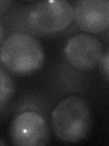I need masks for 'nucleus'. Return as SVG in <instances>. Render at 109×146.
<instances>
[{"mask_svg":"<svg viewBox=\"0 0 109 146\" xmlns=\"http://www.w3.org/2000/svg\"><path fill=\"white\" fill-rule=\"evenodd\" d=\"M74 8L65 0H49L32 5L26 13V24L40 34L57 33L71 24Z\"/></svg>","mask_w":109,"mask_h":146,"instance_id":"nucleus-3","label":"nucleus"},{"mask_svg":"<svg viewBox=\"0 0 109 146\" xmlns=\"http://www.w3.org/2000/svg\"><path fill=\"white\" fill-rule=\"evenodd\" d=\"M74 18L83 31L92 34L101 33L109 27V1H79L74 9Z\"/></svg>","mask_w":109,"mask_h":146,"instance_id":"nucleus-6","label":"nucleus"},{"mask_svg":"<svg viewBox=\"0 0 109 146\" xmlns=\"http://www.w3.org/2000/svg\"><path fill=\"white\" fill-rule=\"evenodd\" d=\"M64 51L66 60L73 68L80 71H88L101 61L103 46L95 36L81 33L68 39Z\"/></svg>","mask_w":109,"mask_h":146,"instance_id":"nucleus-5","label":"nucleus"},{"mask_svg":"<svg viewBox=\"0 0 109 146\" xmlns=\"http://www.w3.org/2000/svg\"><path fill=\"white\" fill-rule=\"evenodd\" d=\"M15 83L7 70L2 67L0 68V104H4L10 100L15 93Z\"/></svg>","mask_w":109,"mask_h":146,"instance_id":"nucleus-7","label":"nucleus"},{"mask_svg":"<svg viewBox=\"0 0 109 146\" xmlns=\"http://www.w3.org/2000/svg\"><path fill=\"white\" fill-rule=\"evenodd\" d=\"M0 59L6 70L16 76L26 77L34 74L42 68L45 52L34 36L16 32L2 41Z\"/></svg>","mask_w":109,"mask_h":146,"instance_id":"nucleus-1","label":"nucleus"},{"mask_svg":"<svg viewBox=\"0 0 109 146\" xmlns=\"http://www.w3.org/2000/svg\"><path fill=\"white\" fill-rule=\"evenodd\" d=\"M51 126L57 138L65 143H77L88 135L92 126L89 105L80 96L63 99L54 108Z\"/></svg>","mask_w":109,"mask_h":146,"instance_id":"nucleus-2","label":"nucleus"},{"mask_svg":"<svg viewBox=\"0 0 109 146\" xmlns=\"http://www.w3.org/2000/svg\"><path fill=\"white\" fill-rule=\"evenodd\" d=\"M99 64L104 76L109 80V50L104 55H103L101 61H100Z\"/></svg>","mask_w":109,"mask_h":146,"instance_id":"nucleus-8","label":"nucleus"},{"mask_svg":"<svg viewBox=\"0 0 109 146\" xmlns=\"http://www.w3.org/2000/svg\"><path fill=\"white\" fill-rule=\"evenodd\" d=\"M50 136L47 120L35 111H24L14 118L10 126V138L16 146H43Z\"/></svg>","mask_w":109,"mask_h":146,"instance_id":"nucleus-4","label":"nucleus"}]
</instances>
